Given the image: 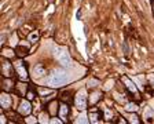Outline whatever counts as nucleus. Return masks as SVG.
I'll return each mask as SVG.
<instances>
[{
	"label": "nucleus",
	"instance_id": "nucleus-1",
	"mask_svg": "<svg viewBox=\"0 0 154 124\" xmlns=\"http://www.w3.org/2000/svg\"><path fill=\"white\" fill-rule=\"evenodd\" d=\"M69 81V76L63 72V70H54L48 77H47V84L52 88L62 87Z\"/></svg>",
	"mask_w": 154,
	"mask_h": 124
},
{
	"label": "nucleus",
	"instance_id": "nucleus-2",
	"mask_svg": "<svg viewBox=\"0 0 154 124\" xmlns=\"http://www.w3.org/2000/svg\"><path fill=\"white\" fill-rule=\"evenodd\" d=\"M55 58L58 59V62L61 63L62 66H69L72 63L70 55L68 53V48H65V47H56L55 48Z\"/></svg>",
	"mask_w": 154,
	"mask_h": 124
},
{
	"label": "nucleus",
	"instance_id": "nucleus-3",
	"mask_svg": "<svg viewBox=\"0 0 154 124\" xmlns=\"http://www.w3.org/2000/svg\"><path fill=\"white\" fill-rule=\"evenodd\" d=\"M74 105H76L77 110H85L87 108V94H85L84 90H81V91H78L76 94V97H74Z\"/></svg>",
	"mask_w": 154,
	"mask_h": 124
},
{
	"label": "nucleus",
	"instance_id": "nucleus-4",
	"mask_svg": "<svg viewBox=\"0 0 154 124\" xmlns=\"http://www.w3.org/2000/svg\"><path fill=\"white\" fill-rule=\"evenodd\" d=\"M18 112L21 116H29L32 112V105L29 99H22L19 102V106H18Z\"/></svg>",
	"mask_w": 154,
	"mask_h": 124
},
{
	"label": "nucleus",
	"instance_id": "nucleus-5",
	"mask_svg": "<svg viewBox=\"0 0 154 124\" xmlns=\"http://www.w3.org/2000/svg\"><path fill=\"white\" fill-rule=\"evenodd\" d=\"M14 65H15V69H17L18 76L22 79V80H26V79H28V72H26V68L23 66L22 62H21V61H17Z\"/></svg>",
	"mask_w": 154,
	"mask_h": 124
},
{
	"label": "nucleus",
	"instance_id": "nucleus-6",
	"mask_svg": "<svg viewBox=\"0 0 154 124\" xmlns=\"http://www.w3.org/2000/svg\"><path fill=\"white\" fill-rule=\"evenodd\" d=\"M0 103H1V108L3 109H10L11 103H13V99H11V97L7 94V91L1 94V97H0Z\"/></svg>",
	"mask_w": 154,
	"mask_h": 124
},
{
	"label": "nucleus",
	"instance_id": "nucleus-7",
	"mask_svg": "<svg viewBox=\"0 0 154 124\" xmlns=\"http://www.w3.org/2000/svg\"><path fill=\"white\" fill-rule=\"evenodd\" d=\"M46 75V68L43 65H36L33 69H32V76L33 79H40Z\"/></svg>",
	"mask_w": 154,
	"mask_h": 124
},
{
	"label": "nucleus",
	"instance_id": "nucleus-8",
	"mask_svg": "<svg viewBox=\"0 0 154 124\" xmlns=\"http://www.w3.org/2000/svg\"><path fill=\"white\" fill-rule=\"evenodd\" d=\"M123 81H124V83H125V85H127V88L129 90V93H131V94H133V95H135V97H136V98H138V99H139L140 97H139L138 88L135 87V84L132 83V81H131V80H129V79H127V77H123Z\"/></svg>",
	"mask_w": 154,
	"mask_h": 124
},
{
	"label": "nucleus",
	"instance_id": "nucleus-9",
	"mask_svg": "<svg viewBox=\"0 0 154 124\" xmlns=\"http://www.w3.org/2000/svg\"><path fill=\"white\" fill-rule=\"evenodd\" d=\"M29 50H31V48H29V44H28V43H25V44L21 43V44H18V46H17L15 53L19 55V57H25V55L29 54Z\"/></svg>",
	"mask_w": 154,
	"mask_h": 124
},
{
	"label": "nucleus",
	"instance_id": "nucleus-10",
	"mask_svg": "<svg viewBox=\"0 0 154 124\" xmlns=\"http://www.w3.org/2000/svg\"><path fill=\"white\" fill-rule=\"evenodd\" d=\"M1 70H3V75H4L6 77H11V76H13V73H14L13 63H10V62H3Z\"/></svg>",
	"mask_w": 154,
	"mask_h": 124
},
{
	"label": "nucleus",
	"instance_id": "nucleus-11",
	"mask_svg": "<svg viewBox=\"0 0 154 124\" xmlns=\"http://www.w3.org/2000/svg\"><path fill=\"white\" fill-rule=\"evenodd\" d=\"M59 103L56 101H52L48 103V113L51 115V116H56V113H59Z\"/></svg>",
	"mask_w": 154,
	"mask_h": 124
},
{
	"label": "nucleus",
	"instance_id": "nucleus-12",
	"mask_svg": "<svg viewBox=\"0 0 154 124\" xmlns=\"http://www.w3.org/2000/svg\"><path fill=\"white\" fill-rule=\"evenodd\" d=\"M68 115H69V105L68 103H62L61 106H59V117L65 121Z\"/></svg>",
	"mask_w": 154,
	"mask_h": 124
},
{
	"label": "nucleus",
	"instance_id": "nucleus-13",
	"mask_svg": "<svg viewBox=\"0 0 154 124\" xmlns=\"http://www.w3.org/2000/svg\"><path fill=\"white\" fill-rule=\"evenodd\" d=\"M143 119L146 121H154V110L151 108H145L143 110Z\"/></svg>",
	"mask_w": 154,
	"mask_h": 124
},
{
	"label": "nucleus",
	"instance_id": "nucleus-14",
	"mask_svg": "<svg viewBox=\"0 0 154 124\" xmlns=\"http://www.w3.org/2000/svg\"><path fill=\"white\" fill-rule=\"evenodd\" d=\"M88 117H90V121H91V123H98L99 119H100V113L96 110V109H92V110L90 112Z\"/></svg>",
	"mask_w": 154,
	"mask_h": 124
},
{
	"label": "nucleus",
	"instance_id": "nucleus-15",
	"mask_svg": "<svg viewBox=\"0 0 154 124\" xmlns=\"http://www.w3.org/2000/svg\"><path fill=\"white\" fill-rule=\"evenodd\" d=\"M15 88H17V94L18 95H25L26 90H28V85L23 84V83H17Z\"/></svg>",
	"mask_w": 154,
	"mask_h": 124
},
{
	"label": "nucleus",
	"instance_id": "nucleus-16",
	"mask_svg": "<svg viewBox=\"0 0 154 124\" xmlns=\"http://www.w3.org/2000/svg\"><path fill=\"white\" fill-rule=\"evenodd\" d=\"M100 97H102V94H100V91H95V93H92L91 95H90V103H96V102L100 99Z\"/></svg>",
	"mask_w": 154,
	"mask_h": 124
},
{
	"label": "nucleus",
	"instance_id": "nucleus-17",
	"mask_svg": "<svg viewBox=\"0 0 154 124\" xmlns=\"http://www.w3.org/2000/svg\"><path fill=\"white\" fill-rule=\"evenodd\" d=\"M13 87H14V84H13V80H10V77H7L3 81V88H4V91H7V93L11 91Z\"/></svg>",
	"mask_w": 154,
	"mask_h": 124
},
{
	"label": "nucleus",
	"instance_id": "nucleus-18",
	"mask_svg": "<svg viewBox=\"0 0 154 124\" xmlns=\"http://www.w3.org/2000/svg\"><path fill=\"white\" fill-rule=\"evenodd\" d=\"M124 109H125L127 112H136V110H138V105L133 103V102H129V103L125 105V108Z\"/></svg>",
	"mask_w": 154,
	"mask_h": 124
},
{
	"label": "nucleus",
	"instance_id": "nucleus-19",
	"mask_svg": "<svg viewBox=\"0 0 154 124\" xmlns=\"http://www.w3.org/2000/svg\"><path fill=\"white\" fill-rule=\"evenodd\" d=\"M14 51H13V48H4L3 50V57H6V58H13L14 57Z\"/></svg>",
	"mask_w": 154,
	"mask_h": 124
},
{
	"label": "nucleus",
	"instance_id": "nucleus-20",
	"mask_svg": "<svg viewBox=\"0 0 154 124\" xmlns=\"http://www.w3.org/2000/svg\"><path fill=\"white\" fill-rule=\"evenodd\" d=\"M38 37H40L38 32H32L31 35H29V41L31 43H36V41H38Z\"/></svg>",
	"mask_w": 154,
	"mask_h": 124
},
{
	"label": "nucleus",
	"instance_id": "nucleus-21",
	"mask_svg": "<svg viewBox=\"0 0 154 124\" xmlns=\"http://www.w3.org/2000/svg\"><path fill=\"white\" fill-rule=\"evenodd\" d=\"M48 115H50V113H44V112H43V113L40 115V117H38V123H41V124L48 123V121H50V120H48Z\"/></svg>",
	"mask_w": 154,
	"mask_h": 124
},
{
	"label": "nucleus",
	"instance_id": "nucleus-22",
	"mask_svg": "<svg viewBox=\"0 0 154 124\" xmlns=\"http://www.w3.org/2000/svg\"><path fill=\"white\" fill-rule=\"evenodd\" d=\"M98 85H99V81L95 80V79H91V80L87 83V87H88V88H95V87H98Z\"/></svg>",
	"mask_w": 154,
	"mask_h": 124
},
{
	"label": "nucleus",
	"instance_id": "nucleus-23",
	"mask_svg": "<svg viewBox=\"0 0 154 124\" xmlns=\"http://www.w3.org/2000/svg\"><path fill=\"white\" fill-rule=\"evenodd\" d=\"M70 91H63V93L61 94V98L63 99V101H68V103L70 102Z\"/></svg>",
	"mask_w": 154,
	"mask_h": 124
},
{
	"label": "nucleus",
	"instance_id": "nucleus-24",
	"mask_svg": "<svg viewBox=\"0 0 154 124\" xmlns=\"http://www.w3.org/2000/svg\"><path fill=\"white\" fill-rule=\"evenodd\" d=\"M25 121L26 123H31V124H33V123H37L38 120L36 119V117H32V116H28L26 119H25Z\"/></svg>",
	"mask_w": 154,
	"mask_h": 124
},
{
	"label": "nucleus",
	"instance_id": "nucleus-25",
	"mask_svg": "<svg viewBox=\"0 0 154 124\" xmlns=\"http://www.w3.org/2000/svg\"><path fill=\"white\" fill-rule=\"evenodd\" d=\"M113 117V115H112V112L109 110L108 108H105V119H108V120H110Z\"/></svg>",
	"mask_w": 154,
	"mask_h": 124
},
{
	"label": "nucleus",
	"instance_id": "nucleus-26",
	"mask_svg": "<svg viewBox=\"0 0 154 124\" xmlns=\"http://www.w3.org/2000/svg\"><path fill=\"white\" fill-rule=\"evenodd\" d=\"M128 119H129V121H131V123H135V124H138V123H139L138 116H135V115H131V116L128 117Z\"/></svg>",
	"mask_w": 154,
	"mask_h": 124
},
{
	"label": "nucleus",
	"instance_id": "nucleus-27",
	"mask_svg": "<svg viewBox=\"0 0 154 124\" xmlns=\"http://www.w3.org/2000/svg\"><path fill=\"white\" fill-rule=\"evenodd\" d=\"M76 121H77V123H90V120H87V119H85V116H80L76 120Z\"/></svg>",
	"mask_w": 154,
	"mask_h": 124
},
{
	"label": "nucleus",
	"instance_id": "nucleus-28",
	"mask_svg": "<svg viewBox=\"0 0 154 124\" xmlns=\"http://www.w3.org/2000/svg\"><path fill=\"white\" fill-rule=\"evenodd\" d=\"M38 93L41 94V95H46V94L51 93V90H47V88H41V87H40V88H38Z\"/></svg>",
	"mask_w": 154,
	"mask_h": 124
},
{
	"label": "nucleus",
	"instance_id": "nucleus-29",
	"mask_svg": "<svg viewBox=\"0 0 154 124\" xmlns=\"http://www.w3.org/2000/svg\"><path fill=\"white\" fill-rule=\"evenodd\" d=\"M113 84H114V81H113V80L108 81V83H106V85H105V90H110V88L113 87Z\"/></svg>",
	"mask_w": 154,
	"mask_h": 124
},
{
	"label": "nucleus",
	"instance_id": "nucleus-30",
	"mask_svg": "<svg viewBox=\"0 0 154 124\" xmlns=\"http://www.w3.org/2000/svg\"><path fill=\"white\" fill-rule=\"evenodd\" d=\"M62 121H63V120H62V119H52V120H50V123H52V124H59V123H62Z\"/></svg>",
	"mask_w": 154,
	"mask_h": 124
},
{
	"label": "nucleus",
	"instance_id": "nucleus-31",
	"mask_svg": "<svg viewBox=\"0 0 154 124\" xmlns=\"http://www.w3.org/2000/svg\"><path fill=\"white\" fill-rule=\"evenodd\" d=\"M26 97H28V99H35V94L32 93V91H29V93L26 94Z\"/></svg>",
	"mask_w": 154,
	"mask_h": 124
},
{
	"label": "nucleus",
	"instance_id": "nucleus-32",
	"mask_svg": "<svg viewBox=\"0 0 154 124\" xmlns=\"http://www.w3.org/2000/svg\"><path fill=\"white\" fill-rule=\"evenodd\" d=\"M149 80H150V83H151V85L154 87V75H149Z\"/></svg>",
	"mask_w": 154,
	"mask_h": 124
},
{
	"label": "nucleus",
	"instance_id": "nucleus-33",
	"mask_svg": "<svg viewBox=\"0 0 154 124\" xmlns=\"http://www.w3.org/2000/svg\"><path fill=\"white\" fill-rule=\"evenodd\" d=\"M153 7H154V6H153Z\"/></svg>",
	"mask_w": 154,
	"mask_h": 124
}]
</instances>
